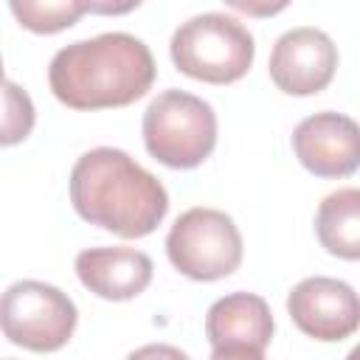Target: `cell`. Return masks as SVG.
Here are the masks:
<instances>
[{"label":"cell","instance_id":"obj_4","mask_svg":"<svg viewBox=\"0 0 360 360\" xmlns=\"http://www.w3.org/2000/svg\"><path fill=\"white\" fill-rule=\"evenodd\" d=\"M143 143L169 169H197L217 146V112L194 93L163 90L143 112Z\"/></svg>","mask_w":360,"mask_h":360},{"label":"cell","instance_id":"obj_3","mask_svg":"<svg viewBox=\"0 0 360 360\" xmlns=\"http://www.w3.org/2000/svg\"><path fill=\"white\" fill-rule=\"evenodd\" d=\"M169 51L180 73L211 84L242 79L256 56L253 34L236 17L222 11L194 14L180 22L172 34Z\"/></svg>","mask_w":360,"mask_h":360},{"label":"cell","instance_id":"obj_17","mask_svg":"<svg viewBox=\"0 0 360 360\" xmlns=\"http://www.w3.org/2000/svg\"><path fill=\"white\" fill-rule=\"evenodd\" d=\"M233 8H239V11H248V14H273V11H281L284 8V3H278V6H250V3H231Z\"/></svg>","mask_w":360,"mask_h":360},{"label":"cell","instance_id":"obj_10","mask_svg":"<svg viewBox=\"0 0 360 360\" xmlns=\"http://www.w3.org/2000/svg\"><path fill=\"white\" fill-rule=\"evenodd\" d=\"M152 259L135 248H87L76 256L79 281L107 301H129L152 281Z\"/></svg>","mask_w":360,"mask_h":360},{"label":"cell","instance_id":"obj_12","mask_svg":"<svg viewBox=\"0 0 360 360\" xmlns=\"http://www.w3.org/2000/svg\"><path fill=\"white\" fill-rule=\"evenodd\" d=\"M315 233L332 256L360 262V188L326 194L315 214Z\"/></svg>","mask_w":360,"mask_h":360},{"label":"cell","instance_id":"obj_15","mask_svg":"<svg viewBox=\"0 0 360 360\" xmlns=\"http://www.w3.org/2000/svg\"><path fill=\"white\" fill-rule=\"evenodd\" d=\"M127 360H191V357L169 343H146V346L129 352Z\"/></svg>","mask_w":360,"mask_h":360},{"label":"cell","instance_id":"obj_9","mask_svg":"<svg viewBox=\"0 0 360 360\" xmlns=\"http://www.w3.org/2000/svg\"><path fill=\"white\" fill-rule=\"evenodd\" d=\"M292 152L318 177H346L360 169V124L332 110L307 115L292 129Z\"/></svg>","mask_w":360,"mask_h":360},{"label":"cell","instance_id":"obj_14","mask_svg":"<svg viewBox=\"0 0 360 360\" xmlns=\"http://www.w3.org/2000/svg\"><path fill=\"white\" fill-rule=\"evenodd\" d=\"M3 101H6V112H3V146L20 143L22 138H28L31 127H34V104L28 98V93L22 87H17L11 79H6L3 84Z\"/></svg>","mask_w":360,"mask_h":360},{"label":"cell","instance_id":"obj_16","mask_svg":"<svg viewBox=\"0 0 360 360\" xmlns=\"http://www.w3.org/2000/svg\"><path fill=\"white\" fill-rule=\"evenodd\" d=\"M208 360H264V349L259 346H245V343H231V346H214Z\"/></svg>","mask_w":360,"mask_h":360},{"label":"cell","instance_id":"obj_7","mask_svg":"<svg viewBox=\"0 0 360 360\" xmlns=\"http://www.w3.org/2000/svg\"><path fill=\"white\" fill-rule=\"evenodd\" d=\"M287 312L304 335L335 343L357 332L360 295L340 278L309 276L290 290Z\"/></svg>","mask_w":360,"mask_h":360},{"label":"cell","instance_id":"obj_8","mask_svg":"<svg viewBox=\"0 0 360 360\" xmlns=\"http://www.w3.org/2000/svg\"><path fill=\"white\" fill-rule=\"evenodd\" d=\"M338 68V48L329 34L321 28H290L284 31L270 51V79L287 96H312L321 93Z\"/></svg>","mask_w":360,"mask_h":360},{"label":"cell","instance_id":"obj_18","mask_svg":"<svg viewBox=\"0 0 360 360\" xmlns=\"http://www.w3.org/2000/svg\"><path fill=\"white\" fill-rule=\"evenodd\" d=\"M346 360H360V343H357V346H354V349L346 354Z\"/></svg>","mask_w":360,"mask_h":360},{"label":"cell","instance_id":"obj_6","mask_svg":"<svg viewBox=\"0 0 360 360\" xmlns=\"http://www.w3.org/2000/svg\"><path fill=\"white\" fill-rule=\"evenodd\" d=\"M3 335L31 352H56L62 349L79 321L76 304L53 284L45 281H14L3 292L0 304Z\"/></svg>","mask_w":360,"mask_h":360},{"label":"cell","instance_id":"obj_5","mask_svg":"<svg viewBox=\"0 0 360 360\" xmlns=\"http://www.w3.org/2000/svg\"><path fill=\"white\" fill-rule=\"evenodd\" d=\"M166 253L183 276L194 281H217L242 264V233L225 211L202 205L188 208L169 228Z\"/></svg>","mask_w":360,"mask_h":360},{"label":"cell","instance_id":"obj_2","mask_svg":"<svg viewBox=\"0 0 360 360\" xmlns=\"http://www.w3.org/2000/svg\"><path fill=\"white\" fill-rule=\"evenodd\" d=\"M70 202L82 219L124 239L152 233L169 211L163 183L115 146L90 149L73 163Z\"/></svg>","mask_w":360,"mask_h":360},{"label":"cell","instance_id":"obj_11","mask_svg":"<svg viewBox=\"0 0 360 360\" xmlns=\"http://www.w3.org/2000/svg\"><path fill=\"white\" fill-rule=\"evenodd\" d=\"M205 338L211 346H259L264 349L273 338V315L262 295L231 292L211 304L205 315Z\"/></svg>","mask_w":360,"mask_h":360},{"label":"cell","instance_id":"obj_13","mask_svg":"<svg viewBox=\"0 0 360 360\" xmlns=\"http://www.w3.org/2000/svg\"><path fill=\"white\" fill-rule=\"evenodd\" d=\"M11 14L22 28L34 34H56L70 28L84 11H93V3L84 0H11Z\"/></svg>","mask_w":360,"mask_h":360},{"label":"cell","instance_id":"obj_1","mask_svg":"<svg viewBox=\"0 0 360 360\" xmlns=\"http://www.w3.org/2000/svg\"><path fill=\"white\" fill-rule=\"evenodd\" d=\"M155 82V59L143 39L110 31L59 48L48 68L51 93L73 110L127 107Z\"/></svg>","mask_w":360,"mask_h":360}]
</instances>
